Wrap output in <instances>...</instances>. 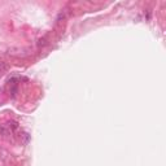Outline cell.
I'll return each instance as SVG.
<instances>
[{"label":"cell","mask_w":166,"mask_h":166,"mask_svg":"<svg viewBox=\"0 0 166 166\" xmlns=\"http://www.w3.org/2000/svg\"><path fill=\"white\" fill-rule=\"evenodd\" d=\"M38 44H39V46H44V44H46V39H44V38H43V39H40Z\"/></svg>","instance_id":"obj_3"},{"label":"cell","mask_w":166,"mask_h":166,"mask_svg":"<svg viewBox=\"0 0 166 166\" xmlns=\"http://www.w3.org/2000/svg\"><path fill=\"white\" fill-rule=\"evenodd\" d=\"M9 126H11V127H12L13 130H16L17 127H18V125H17V122H13V121H12V122H9Z\"/></svg>","instance_id":"obj_2"},{"label":"cell","mask_w":166,"mask_h":166,"mask_svg":"<svg viewBox=\"0 0 166 166\" xmlns=\"http://www.w3.org/2000/svg\"><path fill=\"white\" fill-rule=\"evenodd\" d=\"M5 70H8V65L4 62V61H0V73L5 72Z\"/></svg>","instance_id":"obj_1"}]
</instances>
